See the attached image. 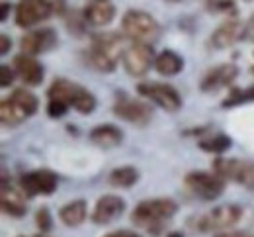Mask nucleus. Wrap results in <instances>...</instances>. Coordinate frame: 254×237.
<instances>
[{"instance_id":"f257e3e1","label":"nucleus","mask_w":254,"mask_h":237,"mask_svg":"<svg viewBox=\"0 0 254 237\" xmlns=\"http://www.w3.org/2000/svg\"><path fill=\"white\" fill-rule=\"evenodd\" d=\"M178 212V204L172 198H149L143 200L135 206L133 214H131V222L137 228H143L147 232H159L168 220L174 218V214Z\"/></svg>"},{"instance_id":"f03ea898","label":"nucleus","mask_w":254,"mask_h":237,"mask_svg":"<svg viewBox=\"0 0 254 237\" xmlns=\"http://www.w3.org/2000/svg\"><path fill=\"white\" fill-rule=\"evenodd\" d=\"M39 108L37 96L26 90V88H16L8 98L0 102V122L6 128H16L24 124L28 118H32Z\"/></svg>"},{"instance_id":"7ed1b4c3","label":"nucleus","mask_w":254,"mask_h":237,"mask_svg":"<svg viewBox=\"0 0 254 237\" xmlns=\"http://www.w3.org/2000/svg\"><path fill=\"white\" fill-rule=\"evenodd\" d=\"M122 35L118 34H100L92 39V45L86 53L88 65L100 73H112L118 67V59L122 57Z\"/></svg>"},{"instance_id":"20e7f679","label":"nucleus","mask_w":254,"mask_h":237,"mask_svg":"<svg viewBox=\"0 0 254 237\" xmlns=\"http://www.w3.org/2000/svg\"><path fill=\"white\" fill-rule=\"evenodd\" d=\"M49 100H61L68 108L72 106L80 114H92L96 110V96L84 86L70 82L66 79H55L47 90Z\"/></svg>"},{"instance_id":"39448f33","label":"nucleus","mask_w":254,"mask_h":237,"mask_svg":"<svg viewBox=\"0 0 254 237\" xmlns=\"http://www.w3.org/2000/svg\"><path fill=\"white\" fill-rule=\"evenodd\" d=\"M243 214L245 212L239 204H223V206H217V208L197 216L193 222H190V226L197 232H203V234L223 232V230L237 226L241 222Z\"/></svg>"},{"instance_id":"423d86ee","label":"nucleus","mask_w":254,"mask_h":237,"mask_svg":"<svg viewBox=\"0 0 254 237\" xmlns=\"http://www.w3.org/2000/svg\"><path fill=\"white\" fill-rule=\"evenodd\" d=\"M122 32L131 41L153 43L159 37L160 26L145 10H127L122 18Z\"/></svg>"},{"instance_id":"0eeeda50","label":"nucleus","mask_w":254,"mask_h":237,"mask_svg":"<svg viewBox=\"0 0 254 237\" xmlns=\"http://www.w3.org/2000/svg\"><path fill=\"white\" fill-rule=\"evenodd\" d=\"M225 178L217 172H205V170H191L186 174L184 184L191 194L203 202H213L217 200L225 190Z\"/></svg>"},{"instance_id":"6e6552de","label":"nucleus","mask_w":254,"mask_h":237,"mask_svg":"<svg viewBox=\"0 0 254 237\" xmlns=\"http://www.w3.org/2000/svg\"><path fill=\"white\" fill-rule=\"evenodd\" d=\"M213 172H217L225 180H233L247 190L254 192V161L245 159H215Z\"/></svg>"},{"instance_id":"1a4fd4ad","label":"nucleus","mask_w":254,"mask_h":237,"mask_svg":"<svg viewBox=\"0 0 254 237\" xmlns=\"http://www.w3.org/2000/svg\"><path fill=\"white\" fill-rule=\"evenodd\" d=\"M155 53L151 49L149 43H139V41H133L124 47V53H122V63L126 71L131 77H143L147 75L151 67H155Z\"/></svg>"},{"instance_id":"9d476101","label":"nucleus","mask_w":254,"mask_h":237,"mask_svg":"<svg viewBox=\"0 0 254 237\" xmlns=\"http://www.w3.org/2000/svg\"><path fill=\"white\" fill-rule=\"evenodd\" d=\"M114 114L120 120L139 126V128H145L153 120V110L147 102L129 98L127 94H122V96L118 94V100L114 104Z\"/></svg>"},{"instance_id":"9b49d317","label":"nucleus","mask_w":254,"mask_h":237,"mask_svg":"<svg viewBox=\"0 0 254 237\" xmlns=\"http://www.w3.org/2000/svg\"><path fill=\"white\" fill-rule=\"evenodd\" d=\"M53 12V0H20L16 6V24L24 30L33 28L45 22Z\"/></svg>"},{"instance_id":"f8f14e48","label":"nucleus","mask_w":254,"mask_h":237,"mask_svg":"<svg viewBox=\"0 0 254 237\" xmlns=\"http://www.w3.org/2000/svg\"><path fill=\"white\" fill-rule=\"evenodd\" d=\"M137 92L149 100H153L159 108L166 112H178L182 108V96L178 90L170 84H160V82H141L137 86Z\"/></svg>"},{"instance_id":"ddd939ff","label":"nucleus","mask_w":254,"mask_h":237,"mask_svg":"<svg viewBox=\"0 0 254 237\" xmlns=\"http://www.w3.org/2000/svg\"><path fill=\"white\" fill-rule=\"evenodd\" d=\"M57 184H59V178L53 170L49 169H37L30 170L26 174L20 176V188L30 196H51L55 190H57Z\"/></svg>"},{"instance_id":"4468645a","label":"nucleus","mask_w":254,"mask_h":237,"mask_svg":"<svg viewBox=\"0 0 254 237\" xmlns=\"http://www.w3.org/2000/svg\"><path fill=\"white\" fill-rule=\"evenodd\" d=\"M57 34L55 30L51 28H41V30H33L28 32L20 39V49L26 53V55H41V53H47L51 51L55 45H57Z\"/></svg>"},{"instance_id":"2eb2a0df","label":"nucleus","mask_w":254,"mask_h":237,"mask_svg":"<svg viewBox=\"0 0 254 237\" xmlns=\"http://www.w3.org/2000/svg\"><path fill=\"white\" fill-rule=\"evenodd\" d=\"M26 192L20 188H14L12 182H8L6 174L2 176V190H0V204H2V212L12 216V218H22L26 216Z\"/></svg>"},{"instance_id":"dca6fc26","label":"nucleus","mask_w":254,"mask_h":237,"mask_svg":"<svg viewBox=\"0 0 254 237\" xmlns=\"http://www.w3.org/2000/svg\"><path fill=\"white\" fill-rule=\"evenodd\" d=\"M126 212V200L118 194H104L94 206L92 212V222L98 226H106L112 224L114 220H118L122 214Z\"/></svg>"},{"instance_id":"f3484780","label":"nucleus","mask_w":254,"mask_h":237,"mask_svg":"<svg viewBox=\"0 0 254 237\" xmlns=\"http://www.w3.org/2000/svg\"><path fill=\"white\" fill-rule=\"evenodd\" d=\"M239 75V69L233 63H223V65H217L211 71H207L199 82V88L203 92H215L223 86H229Z\"/></svg>"},{"instance_id":"a211bd4d","label":"nucleus","mask_w":254,"mask_h":237,"mask_svg":"<svg viewBox=\"0 0 254 237\" xmlns=\"http://www.w3.org/2000/svg\"><path fill=\"white\" fill-rule=\"evenodd\" d=\"M14 71L20 77V80H24L28 86H39L45 77L43 65L33 55H26V53H20L14 57Z\"/></svg>"},{"instance_id":"6ab92c4d","label":"nucleus","mask_w":254,"mask_h":237,"mask_svg":"<svg viewBox=\"0 0 254 237\" xmlns=\"http://www.w3.org/2000/svg\"><path fill=\"white\" fill-rule=\"evenodd\" d=\"M241 39H245V26L239 20H227L211 34L209 43L215 49H227Z\"/></svg>"},{"instance_id":"aec40b11","label":"nucleus","mask_w":254,"mask_h":237,"mask_svg":"<svg viewBox=\"0 0 254 237\" xmlns=\"http://www.w3.org/2000/svg\"><path fill=\"white\" fill-rule=\"evenodd\" d=\"M82 18H84L86 24H92L96 28L108 26L116 18V6L110 4V2H92V4H88L84 8Z\"/></svg>"},{"instance_id":"412c9836","label":"nucleus","mask_w":254,"mask_h":237,"mask_svg":"<svg viewBox=\"0 0 254 237\" xmlns=\"http://www.w3.org/2000/svg\"><path fill=\"white\" fill-rule=\"evenodd\" d=\"M88 137L98 147L112 149V147H118L124 141V132L118 126H114V124H100V126H96L94 130L88 134Z\"/></svg>"},{"instance_id":"4be33fe9","label":"nucleus","mask_w":254,"mask_h":237,"mask_svg":"<svg viewBox=\"0 0 254 237\" xmlns=\"http://www.w3.org/2000/svg\"><path fill=\"white\" fill-rule=\"evenodd\" d=\"M155 69H157V73L162 75V77H176L184 69V59L176 51L164 49L162 53L157 55V59H155Z\"/></svg>"},{"instance_id":"5701e85b","label":"nucleus","mask_w":254,"mask_h":237,"mask_svg":"<svg viewBox=\"0 0 254 237\" xmlns=\"http://www.w3.org/2000/svg\"><path fill=\"white\" fill-rule=\"evenodd\" d=\"M59 220L66 228H78L86 220V202L84 200H72L64 204L59 210Z\"/></svg>"},{"instance_id":"b1692460","label":"nucleus","mask_w":254,"mask_h":237,"mask_svg":"<svg viewBox=\"0 0 254 237\" xmlns=\"http://www.w3.org/2000/svg\"><path fill=\"white\" fill-rule=\"evenodd\" d=\"M137 180H139V170L131 165L118 167L110 172V184L116 188H131L133 184H137Z\"/></svg>"},{"instance_id":"393cba45","label":"nucleus","mask_w":254,"mask_h":237,"mask_svg":"<svg viewBox=\"0 0 254 237\" xmlns=\"http://www.w3.org/2000/svg\"><path fill=\"white\" fill-rule=\"evenodd\" d=\"M233 145L231 137L225 136V134H217V136L205 137V139H199V147L207 153H213V155H221L225 151H229Z\"/></svg>"},{"instance_id":"a878e982","label":"nucleus","mask_w":254,"mask_h":237,"mask_svg":"<svg viewBox=\"0 0 254 237\" xmlns=\"http://www.w3.org/2000/svg\"><path fill=\"white\" fill-rule=\"evenodd\" d=\"M249 102H254V84L249 88H235L231 92V96L221 102V106L233 108V106H241V104H249Z\"/></svg>"},{"instance_id":"bb28decb","label":"nucleus","mask_w":254,"mask_h":237,"mask_svg":"<svg viewBox=\"0 0 254 237\" xmlns=\"http://www.w3.org/2000/svg\"><path fill=\"white\" fill-rule=\"evenodd\" d=\"M35 226L41 230V234L51 232V228H53V220H51V214H49L47 208H39V210L35 212Z\"/></svg>"},{"instance_id":"cd10ccee","label":"nucleus","mask_w":254,"mask_h":237,"mask_svg":"<svg viewBox=\"0 0 254 237\" xmlns=\"http://www.w3.org/2000/svg\"><path fill=\"white\" fill-rule=\"evenodd\" d=\"M66 110H68V106L61 100L47 102V114H49V118H63L64 114H66Z\"/></svg>"},{"instance_id":"c85d7f7f","label":"nucleus","mask_w":254,"mask_h":237,"mask_svg":"<svg viewBox=\"0 0 254 237\" xmlns=\"http://www.w3.org/2000/svg\"><path fill=\"white\" fill-rule=\"evenodd\" d=\"M207 8L211 12H235V2L233 0H209Z\"/></svg>"},{"instance_id":"c756f323","label":"nucleus","mask_w":254,"mask_h":237,"mask_svg":"<svg viewBox=\"0 0 254 237\" xmlns=\"http://www.w3.org/2000/svg\"><path fill=\"white\" fill-rule=\"evenodd\" d=\"M14 77H16V71L10 69V65H0V86L2 88H8L14 82Z\"/></svg>"},{"instance_id":"7c9ffc66","label":"nucleus","mask_w":254,"mask_h":237,"mask_svg":"<svg viewBox=\"0 0 254 237\" xmlns=\"http://www.w3.org/2000/svg\"><path fill=\"white\" fill-rule=\"evenodd\" d=\"M245 39L254 41V14L249 18V22H247V26H245Z\"/></svg>"},{"instance_id":"2f4dec72","label":"nucleus","mask_w":254,"mask_h":237,"mask_svg":"<svg viewBox=\"0 0 254 237\" xmlns=\"http://www.w3.org/2000/svg\"><path fill=\"white\" fill-rule=\"evenodd\" d=\"M104 237H141V236L135 234V232H131V230H118V232H112V234H108V236Z\"/></svg>"},{"instance_id":"473e14b6","label":"nucleus","mask_w":254,"mask_h":237,"mask_svg":"<svg viewBox=\"0 0 254 237\" xmlns=\"http://www.w3.org/2000/svg\"><path fill=\"white\" fill-rule=\"evenodd\" d=\"M10 45H12V41H10V37L6 34L0 35V53L2 55H6L8 53V49H10Z\"/></svg>"},{"instance_id":"72a5a7b5","label":"nucleus","mask_w":254,"mask_h":237,"mask_svg":"<svg viewBox=\"0 0 254 237\" xmlns=\"http://www.w3.org/2000/svg\"><path fill=\"white\" fill-rule=\"evenodd\" d=\"M8 14H10V4H8V2H2V14H0V20L6 22V20H8Z\"/></svg>"},{"instance_id":"f704fd0d","label":"nucleus","mask_w":254,"mask_h":237,"mask_svg":"<svg viewBox=\"0 0 254 237\" xmlns=\"http://www.w3.org/2000/svg\"><path fill=\"white\" fill-rule=\"evenodd\" d=\"M217 237H254L251 234H241V232H233V234H221V236Z\"/></svg>"},{"instance_id":"c9c22d12","label":"nucleus","mask_w":254,"mask_h":237,"mask_svg":"<svg viewBox=\"0 0 254 237\" xmlns=\"http://www.w3.org/2000/svg\"><path fill=\"white\" fill-rule=\"evenodd\" d=\"M166 237H184V234H182V232H170Z\"/></svg>"},{"instance_id":"e433bc0d","label":"nucleus","mask_w":254,"mask_h":237,"mask_svg":"<svg viewBox=\"0 0 254 237\" xmlns=\"http://www.w3.org/2000/svg\"><path fill=\"white\" fill-rule=\"evenodd\" d=\"M164 2H168V4H178V2H182V0H164Z\"/></svg>"},{"instance_id":"4c0bfd02","label":"nucleus","mask_w":254,"mask_h":237,"mask_svg":"<svg viewBox=\"0 0 254 237\" xmlns=\"http://www.w3.org/2000/svg\"><path fill=\"white\" fill-rule=\"evenodd\" d=\"M92 2H108V0H92Z\"/></svg>"},{"instance_id":"58836bf2","label":"nucleus","mask_w":254,"mask_h":237,"mask_svg":"<svg viewBox=\"0 0 254 237\" xmlns=\"http://www.w3.org/2000/svg\"><path fill=\"white\" fill-rule=\"evenodd\" d=\"M253 71H254V69H253Z\"/></svg>"}]
</instances>
